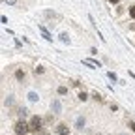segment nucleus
I'll return each instance as SVG.
<instances>
[{"instance_id":"0eeeda50","label":"nucleus","mask_w":135,"mask_h":135,"mask_svg":"<svg viewBox=\"0 0 135 135\" xmlns=\"http://www.w3.org/2000/svg\"><path fill=\"white\" fill-rule=\"evenodd\" d=\"M84 122H86V118H84V116H79L77 120H75V128H77V129H83V128H84Z\"/></svg>"},{"instance_id":"9d476101","label":"nucleus","mask_w":135,"mask_h":135,"mask_svg":"<svg viewBox=\"0 0 135 135\" xmlns=\"http://www.w3.org/2000/svg\"><path fill=\"white\" fill-rule=\"evenodd\" d=\"M77 98H79V101H86V99H88L86 92H79V96H77Z\"/></svg>"},{"instance_id":"20e7f679","label":"nucleus","mask_w":135,"mask_h":135,"mask_svg":"<svg viewBox=\"0 0 135 135\" xmlns=\"http://www.w3.org/2000/svg\"><path fill=\"white\" fill-rule=\"evenodd\" d=\"M83 64H84V66H88V68H94V70H96V68H101V64H99V62L90 60V58H83Z\"/></svg>"},{"instance_id":"412c9836","label":"nucleus","mask_w":135,"mask_h":135,"mask_svg":"<svg viewBox=\"0 0 135 135\" xmlns=\"http://www.w3.org/2000/svg\"><path fill=\"white\" fill-rule=\"evenodd\" d=\"M109 2H111V4H118V0H109Z\"/></svg>"},{"instance_id":"423d86ee","label":"nucleus","mask_w":135,"mask_h":135,"mask_svg":"<svg viewBox=\"0 0 135 135\" xmlns=\"http://www.w3.org/2000/svg\"><path fill=\"white\" fill-rule=\"evenodd\" d=\"M56 133L58 135H68V133H70V128H68L66 124H58L56 126Z\"/></svg>"},{"instance_id":"dca6fc26","label":"nucleus","mask_w":135,"mask_h":135,"mask_svg":"<svg viewBox=\"0 0 135 135\" xmlns=\"http://www.w3.org/2000/svg\"><path fill=\"white\" fill-rule=\"evenodd\" d=\"M19 114H21V116H25V114H26V109H25V107H21V109H19Z\"/></svg>"},{"instance_id":"f257e3e1","label":"nucleus","mask_w":135,"mask_h":135,"mask_svg":"<svg viewBox=\"0 0 135 135\" xmlns=\"http://www.w3.org/2000/svg\"><path fill=\"white\" fill-rule=\"evenodd\" d=\"M30 131H34V133H41L43 131V118L41 116L34 114L30 118Z\"/></svg>"},{"instance_id":"6e6552de","label":"nucleus","mask_w":135,"mask_h":135,"mask_svg":"<svg viewBox=\"0 0 135 135\" xmlns=\"http://www.w3.org/2000/svg\"><path fill=\"white\" fill-rule=\"evenodd\" d=\"M40 32L43 34V38H45L47 41H51V40H53V38H51V34L47 32V28H45V26H40Z\"/></svg>"},{"instance_id":"ddd939ff","label":"nucleus","mask_w":135,"mask_h":135,"mask_svg":"<svg viewBox=\"0 0 135 135\" xmlns=\"http://www.w3.org/2000/svg\"><path fill=\"white\" fill-rule=\"evenodd\" d=\"M129 17H131V19H135V4L129 6Z\"/></svg>"},{"instance_id":"aec40b11","label":"nucleus","mask_w":135,"mask_h":135,"mask_svg":"<svg viewBox=\"0 0 135 135\" xmlns=\"http://www.w3.org/2000/svg\"><path fill=\"white\" fill-rule=\"evenodd\" d=\"M129 129H131V131L135 133V122H129Z\"/></svg>"},{"instance_id":"1a4fd4ad","label":"nucleus","mask_w":135,"mask_h":135,"mask_svg":"<svg viewBox=\"0 0 135 135\" xmlns=\"http://www.w3.org/2000/svg\"><path fill=\"white\" fill-rule=\"evenodd\" d=\"M40 99V96L36 92H28V101H32V103H36V101Z\"/></svg>"},{"instance_id":"6ab92c4d","label":"nucleus","mask_w":135,"mask_h":135,"mask_svg":"<svg viewBox=\"0 0 135 135\" xmlns=\"http://www.w3.org/2000/svg\"><path fill=\"white\" fill-rule=\"evenodd\" d=\"M94 98H96V99H98V101H101V99H103V98H101V96H99V94H98V92H94Z\"/></svg>"},{"instance_id":"4be33fe9","label":"nucleus","mask_w":135,"mask_h":135,"mask_svg":"<svg viewBox=\"0 0 135 135\" xmlns=\"http://www.w3.org/2000/svg\"><path fill=\"white\" fill-rule=\"evenodd\" d=\"M40 135H49V133H47V131H41V133H40Z\"/></svg>"},{"instance_id":"39448f33","label":"nucleus","mask_w":135,"mask_h":135,"mask_svg":"<svg viewBox=\"0 0 135 135\" xmlns=\"http://www.w3.org/2000/svg\"><path fill=\"white\" fill-rule=\"evenodd\" d=\"M25 77H26V71L23 70V68H17L15 70V79L17 81H25Z\"/></svg>"},{"instance_id":"2eb2a0df","label":"nucleus","mask_w":135,"mask_h":135,"mask_svg":"<svg viewBox=\"0 0 135 135\" xmlns=\"http://www.w3.org/2000/svg\"><path fill=\"white\" fill-rule=\"evenodd\" d=\"M45 122H47V124L53 122V114H47V116H45Z\"/></svg>"},{"instance_id":"a211bd4d","label":"nucleus","mask_w":135,"mask_h":135,"mask_svg":"<svg viewBox=\"0 0 135 135\" xmlns=\"http://www.w3.org/2000/svg\"><path fill=\"white\" fill-rule=\"evenodd\" d=\"M11 103H13V96H9V98H8V101H6V105H11Z\"/></svg>"},{"instance_id":"9b49d317","label":"nucleus","mask_w":135,"mask_h":135,"mask_svg":"<svg viewBox=\"0 0 135 135\" xmlns=\"http://www.w3.org/2000/svg\"><path fill=\"white\" fill-rule=\"evenodd\" d=\"M56 92H58L60 96H66V94H68V88H66V86H58V90H56Z\"/></svg>"},{"instance_id":"4468645a","label":"nucleus","mask_w":135,"mask_h":135,"mask_svg":"<svg viewBox=\"0 0 135 135\" xmlns=\"http://www.w3.org/2000/svg\"><path fill=\"white\" fill-rule=\"evenodd\" d=\"M107 77H109L111 81H116V73H113V71H109V73H107Z\"/></svg>"},{"instance_id":"f8f14e48","label":"nucleus","mask_w":135,"mask_h":135,"mask_svg":"<svg viewBox=\"0 0 135 135\" xmlns=\"http://www.w3.org/2000/svg\"><path fill=\"white\" fill-rule=\"evenodd\" d=\"M60 40H62V41H66V43H70V38H68V34H66V32H62V34H60Z\"/></svg>"},{"instance_id":"7ed1b4c3","label":"nucleus","mask_w":135,"mask_h":135,"mask_svg":"<svg viewBox=\"0 0 135 135\" xmlns=\"http://www.w3.org/2000/svg\"><path fill=\"white\" fill-rule=\"evenodd\" d=\"M51 111H53V114H60V113H62V103H60L58 98L51 101Z\"/></svg>"},{"instance_id":"f03ea898","label":"nucleus","mask_w":135,"mask_h":135,"mask_svg":"<svg viewBox=\"0 0 135 135\" xmlns=\"http://www.w3.org/2000/svg\"><path fill=\"white\" fill-rule=\"evenodd\" d=\"M13 129H15V133H17V135H25V133H28V131H30V124H26V122L19 120V122H15Z\"/></svg>"},{"instance_id":"f3484780","label":"nucleus","mask_w":135,"mask_h":135,"mask_svg":"<svg viewBox=\"0 0 135 135\" xmlns=\"http://www.w3.org/2000/svg\"><path fill=\"white\" fill-rule=\"evenodd\" d=\"M6 4H9V6H15V4H17V0H6Z\"/></svg>"},{"instance_id":"5701e85b","label":"nucleus","mask_w":135,"mask_h":135,"mask_svg":"<svg viewBox=\"0 0 135 135\" xmlns=\"http://www.w3.org/2000/svg\"><path fill=\"white\" fill-rule=\"evenodd\" d=\"M98 135H99V133H98Z\"/></svg>"}]
</instances>
